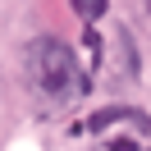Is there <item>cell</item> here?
<instances>
[{
  "label": "cell",
  "instance_id": "6da1fadb",
  "mask_svg": "<svg viewBox=\"0 0 151 151\" xmlns=\"http://www.w3.org/2000/svg\"><path fill=\"white\" fill-rule=\"evenodd\" d=\"M23 60H28L32 87H37L41 96H50V101H78V96L87 92V83H92L87 69L78 64V55L60 37H37Z\"/></svg>",
  "mask_w": 151,
  "mask_h": 151
},
{
  "label": "cell",
  "instance_id": "3957f363",
  "mask_svg": "<svg viewBox=\"0 0 151 151\" xmlns=\"http://www.w3.org/2000/svg\"><path fill=\"white\" fill-rule=\"evenodd\" d=\"M110 151H142V147H137L133 137H114V142H110Z\"/></svg>",
  "mask_w": 151,
  "mask_h": 151
},
{
  "label": "cell",
  "instance_id": "7a4b0ae2",
  "mask_svg": "<svg viewBox=\"0 0 151 151\" xmlns=\"http://www.w3.org/2000/svg\"><path fill=\"white\" fill-rule=\"evenodd\" d=\"M105 5H110V0H73V9H78L83 23H96V19L105 14Z\"/></svg>",
  "mask_w": 151,
  "mask_h": 151
}]
</instances>
